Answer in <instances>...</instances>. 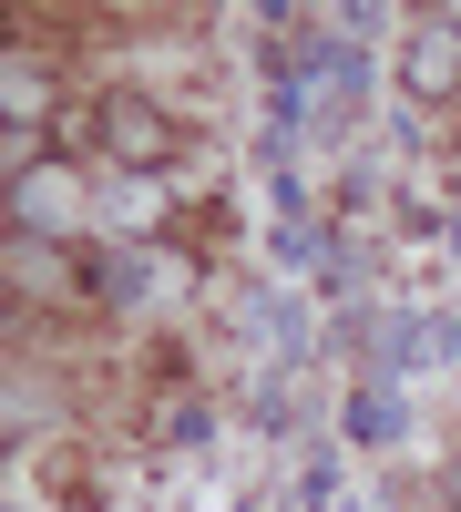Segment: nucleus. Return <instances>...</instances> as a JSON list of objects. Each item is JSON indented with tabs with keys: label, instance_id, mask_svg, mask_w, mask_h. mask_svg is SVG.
Wrapping results in <instances>:
<instances>
[{
	"label": "nucleus",
	"instance_id": "obj_1",
	"mask_svg": "<svg viewBox=\"0 0 461 512\" xmlns=\"http://www.w3.org/2000/svg\"><path fill=\"white\" fill-rule=\"evenodd\" d=\"M93 144L123 164V175H154V164L185 154V123L164 113L154 93H103V103H93Z\"/></svg>",
	"mask_w": 461,
	"mask_h": 512
},
{
	"label": "nucleus",
	"instance_id": "obj_2",
	"mask_svg": "<svg viewBox=\"0 0 461 512\" xmlns=\"http://www.w3.org/2000/svg\"><path fill=\"white\" fill-rule=\"evenodd\" d=\"M82 205H93V185H82L72 164H41V175L11 185V236H52V246H72V236H82Z\"/></svg>",
	"mask_w": 461,
	"mask_h": 512
},
{
	"label": "nucleus",
	"instance_id": "obj_3",
	"mask_svg": "<svg viewBox=\"0 0 461 512\" xmlns=\"http://www.w3.org/2000/svg\"><path fill=\"white\" fill-rule=\"evenodd\" d=\"M400 93L410 103H451L461 93V31H451V11L410 21V41H400Z\"/></svg>",
	"mask_w": 461,
	"mask_h": 512
},
{
	"label": "nucleus",
	"instance_id": "obj_4",
	"mask_svg": "<svg viewBox=\"0 0 461 512\" xmlns=\"http://www.w3.org/2000/svg\"><path fill=\"white\" fill-rule=\"evenodd\" d=\"M0 256H11V297H21V308H41V297H72V287H52V277H72V246H52V236H11Z\"/></svg>",
	"mask_w": 461,
	"mask_h": 512
},
{
	"label": "nucleus",
	"instance_id": "obj_5",
	"mask_svg": "<svg viewBox=\"0 0 461 512\" xmlns=\"http://www.w3.org/2000/svg\"><path fill=\"white\" fill-rule=\"evenodd\" d=\"M0 113H11V123H62V103H52V72H41L31 52H11V62H0Z\"/></svg>",
	"mask_w": 461,
	"mask_h": 512
},
{
	"label": "nucleus",
	"instance_id": "obj_6",
	"mask_svg": "<svg viewBox=\"0 0 461 512\" xmlns=\"http://www.w3.org/2000/svg\"><path fill=\"white\" fill-rule=\"evenodd\" d=\"M441 502H451V512H461V461H451V482H441Z\"/></svg>",
	"mask_w": 461,
	"mask_h": 512
}]
</instances>
